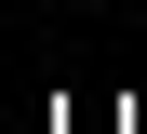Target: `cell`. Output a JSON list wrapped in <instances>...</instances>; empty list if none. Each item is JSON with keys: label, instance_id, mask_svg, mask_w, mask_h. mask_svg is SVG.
<instances>
[{"label": "cell", "instance_id": "3957f363", "mask_svg": "<svg viewBox=\"0 0 147 134\" xmlns=\"http://www.w3.org/2000/svg\"><path fill=\"white\" fill-rule=\"evenodd\" d=\"M134 134H147V94H134Z\"/></svg>", "mask_w": 147, "mask_h": 134}, {"label": "cell", "instance_id": "6da1fadb", "mask_svg": "<svg viewBox=\"0 0 147 134\" xmlns=\"http://www.w3.org/2000/svg\"><path fill=\"white\" fill-rule=\"evenodd\" d=\"M54 134H134V107H67Z\"/></svg>", "mask_w": 147, "mask_h": 134}, {"label": "cell", "instance_id": "7a4b0ae2", "mask_svg": "<svg viewBox=\"0 0 147 134\" xmlns=\"http://www.w3.org/2000/svg\"><path fill=\"white\" fill-rule=\"evenodd\" d=\"M67 14H120V0H67Z\"/></svg>", "mask_w": 147, "mask_h": 134}]
</instances>
